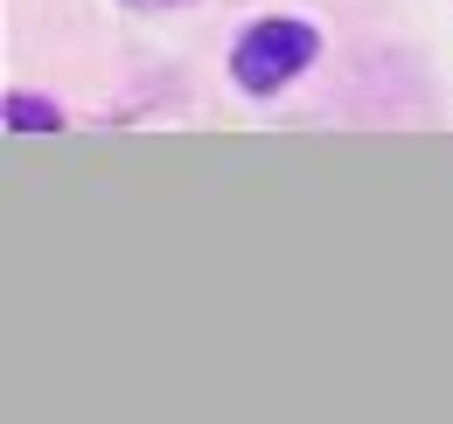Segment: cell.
<instances>
[{
	"instance_id": "1",
	"label": "cell",
	"mask_w": 453,
	"mask_h": 424,
	"mask_svg": "<svg viewBox=\"0 0 453 424\" xmlns=\"http://www.w3.org/2000/svg\"><path fill=\"white\" fill-rule=\"evenodd\" d=\"M314 63V28L307 21H258L244 42H237V56H230V70H237V84L244 91H280L293 70H307Z\"/></svg>"
},
{
	"instance_id": "2",
	"label": "cell",
	"mask_w": 453,
	"mask_h": 424,
	"mask_svg": "<svg viewBox=\"0 0 453 424\" xmlns=\"http://www.w3.org/2000/svg\"><path fill=\"white\" fill-rule=\"evenodd\" d=\"M7 118H14V125H42V132L57 125V111H50V105H28V98H14V105H7Z\"/></svg>"
}]
</instances>
